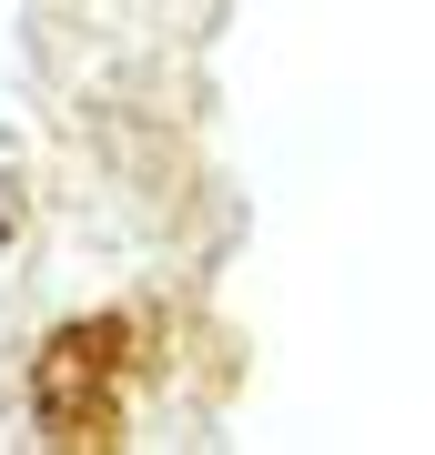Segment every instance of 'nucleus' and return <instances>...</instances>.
I'll use <instances>...</instances> for the list:
<instances>
[{
    "label": "nucleus",
    "instance_id": "nucleus-1",
    "mask_svg": "<svg viewBox=\"0 0 435 455\" xmlns=\"http://www.w3.org/2000/svg\"><path fill=\"white\" fill-rule=\"evenodd\" d=\"M132 415V314H81L31 355V425L41 445H122Z\"/></svg>",
    "mask_w": 435,
    "mask_h": 455
}]
</instances>
